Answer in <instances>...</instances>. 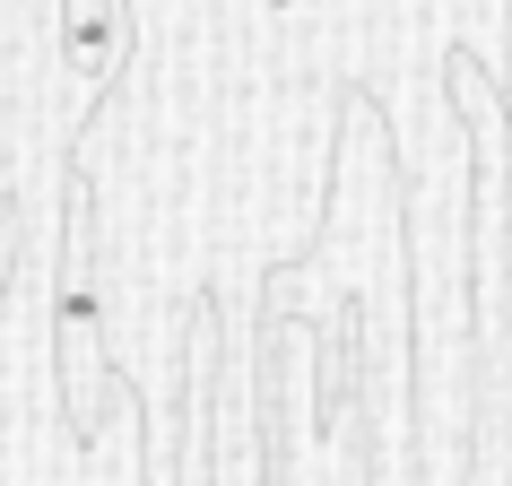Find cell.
Returning a JSON list of instances; mask_svg holds the SVG:
<instances>
[{
  "mask_svg": "<svg viewBox=\"0 0 512 486\" xmlns=\"http://www.w3.org/2000/svg\"><path fill=\"white\" fill-rule=\"evenodd\" d=\"M61 278H53V356H61V408L70 426L96 443L105 417L131 400V382L105 365V296H96V200L70 174V200H61Z\"/></svg>",
  "mask_w": 512,
  "mask_h": 486,
  "instance_id": "cell-1",
  "label": "cell"
},
{
  "mask_svg": "<svg viewBox=\"0 0 512 486\" xmlns=\"http://www.w3.org/2000/svg\"><path fill=\"white\" fill-rule=\"evenodd\" d=\"M131 53V0H61V70L87 87V105L113 87Z\"/></svg>",
  "mask_w": 512,
  "mask_h": 486,
  "instance_id": "cell-2",
  "label": "cell"
},
{
  "mask_svg": "<svg viewBox=\"0 0 512 486\" xmlns=\"http://www.w3.org/2000/svg\"><path fill=\"white\" fill-rule=\"evenodd\" d=\"M261 9H270V18H287V9H296V0H261Z\"/></svg>",
  "mask_w": 512,
  "mask_h": 486,
  "instance_id": "cell-3",
  "label": "cell"
}]
</instances>
